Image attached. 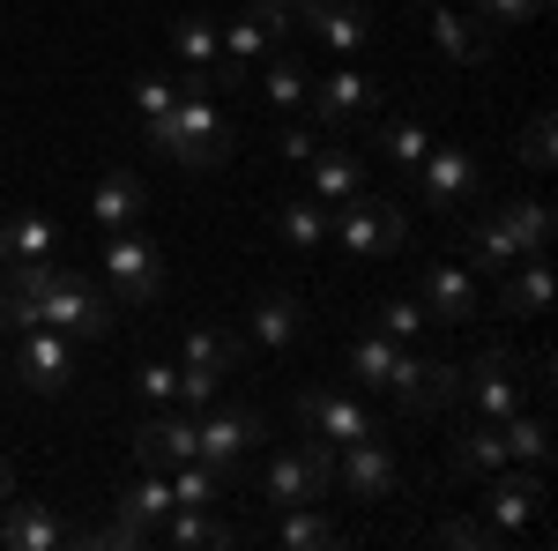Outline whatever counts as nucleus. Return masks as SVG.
I'll return each mask as SVG.
<instances>
[{
  "mask_svg": "<svg viewBox=\"0 0 558 551\" xmlns=\"http://www.w3.org/2000/svg\"><path fill=\"white\" fill-rule=\"evenodd\" d=\"M328 231H336V247L350 261H387L410 247V216L395 209V202H380V194H365V187L328 209Z\"/></svg>",
  "mask_w": 558,
  "mask_h": 551,
  "instance_id": "f257e3e1",
  "label": "nucleus"
},
{
  "mask_svg": "<svg viewBox=\"0 0 558 551\" xmlns=\"http://www.w3.org/2000/svg\"><path fill=\"white\" fill-rule=\"evenodd\" d=\"M149 142H157L172 165L209 171V165H223V157H231V120L216 112L209 97H179L172 120H157V128H149Z\"/></svg>",
  "mask_w": 558,
  "mask_h": 551,
  "instance_id": "f03ea898",
  "label": "nucleus"
},
{
  "mask_svg": "<svg viewBox=\"0 0 558 551\" xmlns=\"http://www.w3.org/2000/svg\"><path fill=\"white\" fill-rule=\"evenodd\" d=\"M112 321H120V306L97 291L89 276H75V268H60V276L38 291V328H60L68 343H105Z\"/></svg>",
  "mask_w": 558,
  "mask_h": 551,
  "instance_id": "7ed1b4c3",
  "label": "nucleus"
},
{
  "mask_svg": "<svg viewBox=\"0 0 558 551\" xmlns=\"http://www.w3.org/2000/svg\"><path fill=\"white\" fill-rule=\"evenodd\" d=\"M260 492H268L276 507H320V500L336 492V447H328V440L283 447L276 463L260 469Z\"/></svg>",
  "mask_w": 558,
  "mask_h": 551,
  "instance_id": "20e7f679",
  "label": "nucleus"
},
{
  "mask_svg": "<svg viewBox=\"0 0 558 551\" xmlns=\"http://www.w3.org/2000/svg\"><path fill=\"white\" fill-rule=\"evenodd\" d=\"M291 31H299V15H291V8H268V0L239 8V15L223 23V68H216V83H246V68L268 60V52H283Z\"/></svg>",
  "mask_w": 558,
  "mask_h": 551,
  "instance_id": "39448f33",
  "label": "nucleus"
},
{
  "mask_svg": "<svg viewBox=\"0 0 558 551\" xmlns=\"http://www.w3.org/2000/svg\"><path fill=\"white\" fill-rule=\"evenodd\" d=\"M97 268L112 284V306H149V298L165 291V261H157V239H142V224L134 231H112Z\"/></svg>",
  "mask_w": 558,
  "mask_h": 551,
  "instance_id": "423d86ee",
  "label": "nucleus"
},
{
  "mask_svg": "<svg viewBox=\"0 0 558 551\" xmlns=\"http://www.w3.org/2000/svg\"><path fill=\"white\" fill-rule=\"evenodd\" d=\"M380 395H395L410 418H432V410H447V403H462V366H447V358H410V350H395V373H387Z\"/></svg>",
  "mask_w": 558,
  "mask_h": 551,
  "instance_id": "0eeeda50",
  "label": "nucleus"
},
{
  "mask_svg": "<svg viewBox=\"0 0 558 551\" xmlns=\"http://www.w3.org/2000/svg\"><path fill=\"white\" fill-rule=\"evenodd\" d=\"M299 432L305 440H328V447H350V440H380V418L343 395V387H305L299 395Z\"/></svg>",
  "mask_w": 558,
  "mask_h": 551,
  "instance_id": "6e6552de",
  "label": "nucleus"
},
{
  "mask_svg": "<svg viewBox=\"0 0 558 551\" xmlns=\"http://www.w3.org/2000/svg\"><path fill=\"white\" fill-rule=\"evenodd\" d=\"M260 440H268V418L246 410V403H231V410H216V403H209V418L194 424V455H202L216 477H223V469H239Z\"/></svg>",
  "mask_w": 558,
  "mask_h": 551,
  "instance_id": "1a4fd4ad",
  "label": "nucleus"
},
{
  "mask_svg": "<svg viewBox=\"0 0 558 551\" xmlns=\"http://www.w3.org/2000/svg\"><path fill=\"white\" fill-rule=\"evenodd\" d=\"M410 171H417V202H425V209H462V202L484 194L476 157H470V149H454V142H447V149H425Z\"/></svg>",
  "mask_w": 558,
  "mask_h": 551,
  "instance_id": "9d476101",
  "label": "nucleus"
},
{
  "mask_svg": "<svg viewBox=\"0 0 558 551\" xmlns=\"http://www.w3.org/2000/svg\"><path fill=\"white\" fill-rule=\"evenodd\" d=\"M15 381L31 387V395H60V387L75 381V343L60 336V328H23V343H15Z\"/></svg>",
  "mask_w": 558,
  "mask_h": 551,
  "instance_id": "9b49d317",
  "label": "nucleus"
},
{
  "mask_svg": "<svg viewBox=\"0 0 558 551\" xmlns=\"http://www.w3.org/2000/svg\"><path fill=\"white\" fill-rule=\"evenodd\" d=\"M425 321H447V328H462V321H476L484 313V291H476V268L470 261H432L425 268Z\"/></svg>",
  "mask_w": 558,
  "mask_h": 551,
  "instance_id": "f8f14e48",
  "label": "nucleus"
},
{
  "mask_svg": "<svg viewBox=\"0 0 558 551\" xmlns=\"http://www.w3.org/2000/svg\"><path fill=\"white\" fill-rule=\"evenodd\" d=\"M336 477H343L350 500H395V492H402V463H395L387 432L380 440H350L343 463H336Z\"/></svg>",
  "mask_w": 558,
  "mask_h": 551,
  "instance_id": "ddd939ff",
  "label": "nucleus"
},
{
  "mask_svg": "<svg viewBox=\"0 0 558 551\" xmlns=\"http://www.w3.org/2000/svg\"><path fill=\"white\" fill-rule=\"evenodd\" d=\"M305 105H313L328 128H365V120L380 112V83H373V75H357V68H336L328 83L305 89Z\"/></svg>",
  "mask_w": 558,
  "mask_h": 551,
  "instance_id": "4468645a",
  "label": "nucleus"
},
{
  "mask_svg": "<svg viewBox=\"0 0 558 551\" xmlns=\"http://www.w3.org/2000/svg\"><path fill=\"white\" fill-rule=\"evenodd\" d=\"M521 387H529V381H521V366L507 358V350H484L470 373H462V395L476 403V418H492V424L521 410Z\"/></svg>",
  "mask_w": 558,
  "mask_h": 551,
  "instance_id": "2eb2a0df",
  "label": "nucleus"
},
{
  "mask_svg": "<svg viewBox=\"0 0 558 551\" xmlns=\"http://www.w3.org/2000/svg\"><path fill=\"white\" fill-rule=\"evenodd\" d=\"M425 8H432V38H439V52H447V60H462V68H484V60L499 52V31H492L484 15L454 8V0H425Z\"/></svg>",
  "mask_w": 558,
  "mask_h": 551,
  "instance_id": "dca6fc26",
  "label": "nucleus"
},
{
  "mask_svg": "<svg viewBox=\"0 0 558 551\" xmlns=\"http://www.w3.org/2000/svg\"><path fill=\"white\" fill-rule=\"evenodd\" d=\"M507 321H544L551 313V261L544 254H521L514 268H499V298H492Z\"/></svg>",
  "mask_w": 558,
  "mask_h": 551,
  "instance_id": "f3484780",
  "label": "nucleus"
},
{
  "mask_svg": "<svg viewBox=\"0 0 558 551\" xmlns=\"http://www.w3.org/2000/svg\"><path fill=\"white\" fill-rule=\"evenodd\" d=\"M89 216H97V231H134V224L149 216V187H142L134 171H105V179L89 187Z\"/></svg>",
  "mask_w": 558,
  "mask_h": 551,
  "instance_id": "a211bd4d",
  "label": "nucleus"
},
{
  "mask_svg": "<svg viewBox=\"0 0 558 551\" xmlns=\"http://www.w3.org/2000/svg\"><path fill=\"white\" fill-rule=\"evenodd\" d=\"M299 15L313 23V38L328 45V52H357V45L373 38V15H365V0H305Z\"/></svg>",
  "mask_w": 558,
  "mask_h": 551,
  "instance_id": "6ab92c4d",
  "label": "nucleus"
},
{
  "mask_svg": "<svg viewBox=\"0 0 558 551\" xmlns=\"http://www.w3.org/2000/svg\"><path fill=\"white\" fill-rule=\"evenodd\" d=\"M8 507V500H0ZM0 544H15V551H60L68 544V522L45 507V500H15V507L0 514Z\"/></svg>",
  "mask_w": 558,
  "mask_h": 551,
  "instance_id": "aec40b11",
  "label": "nucleus"
},
{
  "mask_svg": "<svg viewBox=\"0 0 558 551\" xmlns=\"http://www.w3.org/2000/svg\"><path fill=\"white\" fill-rule=\"evenodd\" d=\"M492 469H507V455H499V424H492V418L462 424V432L447 440V477L476 484V477H492Z\"/></svg>",
  "mask_w": 558,
  "mask_h": 551,
  "instance_id": "412c9836",
  "label": "nucleus"
},
{
  "mask_svg": "<svg viewBox=\"0 0 558 551\" xmlns=\"http://www.w3.org/2000/svg\"><path fill=\"white\" fill-rule=\"evenodd\" d=\"M492 477H499V469H492ZM536 514H544V477H536V469H521V477H499V484H492V529H499V537L529 529Z\"/></svg>",
  "mask_w": 558,
  "mask_h": 551,
  "instance_id": "4be33fe9",
  "label": "nucleus"
},
{
  "mask_svg": "<svg viewBox=\"0 0 558 551\" xmlns=\"http://www.w3.org/2000/svg\"><path fill=\"white\" fill-rule=\"evenodd\" d=\"M276 231H283V247L291 254H313L320 239H328V202L305 187V194H276Z\"/></svg>",
  "mask_w": 558,
  "mask_h": 551,
  "instance_id": "5701e85b",
  "label": "nucleus"
},
{
  "mask_svg": "<svg viewBox=\"0 0 558 551\" xmlns=\"http://www.w3.org/2000/svg\"><path fill=\"white\" fill-rule=\"evenodd\" d=\"M134 455H142V469H172L194 455V418H172V410H157V418L134 432Z\"/></svg>",
  "mask_w": 558,
  "mask_h": 551,
  "instance_id": "b1692460",
  "label": "nucleus"
},
{
  "mask_svg": "<svg viewBox=\"0 0 558 551\" xmlns=\"http://www.w3.org/2000/svg\"><path fill=\"white\" fill-rule=\"evenodd\" d=\"M492 224L514 239V254H551V209L544 202H499Z\"/></svg>",
  "mask_w": 558,
  "mask_h": 551,
  "instance_id": "393cba45",
  "label": "nucleus"
},
{
  "mask_svg": "<svg viewBox=\"0 0 558 551\" xmlns=\"http://www.w3.org/2000/svg\"><path fill=\"white\" fill-rule=\"evenodd\" d=\"M186 373L231 381V373H239V336H231V328H186Z\"/></svg>",
  "mask_w": 558,
  "mask_h": 551,
  "instance_id": "a878e982",
  "label": "nucleus"
},
{
  "mask_svg": "<svg viewBox=\"0 0 558 551\" xmlns=\"http://www.w3.org/2000/svg\"><path fill=\"white\" fill-rule=\"evenodd\" d=\"M499 455H507V463H521V469H544L551 463V424L544 418H499Z\"/></svg>",
  "mask_w": 558,
  "mask_h": 551,
  "instance_id": "bb28decb",
  "label": "nucleus"
},
{
  "mask_svg": "<svg viewBox=\"0 0 558 551\" xmlns=\"http://www.w3.org/2000/svg\"><path fill=\"white\" fill-rule=\"evenodd\" d=\"M357 187H365V165H357L350 149H313V194H320L328 209H336V202H350Z\"/></svg>",
  "mask_w": 558,
  "mask_h": 551,
  "instance_id": "cd10ccee",
  "label": "nucleus"
},
{
  "mask_svg": "<svg viewBox=\"0 0 558 551\" xmlns=\"http://www.w3.org/2000/svg\"><path fill=\"white\" fill-rule=\"evenodd\" d=\"M157 537H165V544H239V529L216 522L209 507H172L165 522H157Z\"/></svg>",
  "mask_w": 558,
  "mask_h": 551,
  "instance_id": "c85d7f7f",
  "label": "nucleus"
},
{
  "mask_svg": "<svg viewBox=\"0 0 558 551\" xmlns=\"http://www.w3.org/2000/svg\"><path fill=\"white\" fill-rule=\"evenodd\" d=\"M172 45H179L186 68H223V23H216V15H179Z\"/></svg>",
  "mask_w": 558,
  "mask_h": 551,
  "instance_id": "c756f323",
  "label": "nucleus"
},
{
  "mask_svg": "<svg viewBox=\"0 0 558 551\" xmlns=\"http://www.w3.org/2000/svg\"><path fill=\"white\" fill-rule=\"evenodd\" d=\"M276 544L283 551H328L336 544V522L313 507H276Z\"/></svg>",
  "mask_w": 558,
  "mask_h": 551,
  "instance_id": "7c9ffc66",
  "label": "nucleus"
},
{
  "mask_svg": "<svg viewBox=\"0 0 558 551\" xmlns=\"http://www.w3.org/2000/svg\"><path fill=\"white\" fill-rule=\"evenodd\" d=\"M299 328H305L299 298H260V306H254V343H268V350H291Z\"/></svg>",
  "mask_w": 558,
  "mask_h": 551,
  "instance_id": "2f4dec72",
  "label": "nucleus"
},
{
  "mask_svg": "<svg viewBox=\"0 0 558 551\" xmlns=\"http://www.w3.org/2000/svg\"><path fill=\"white\" fill-rule=\"evenodd\" d=\"M462 254H470V268H484V276H499V268H514V261H521V254H514V239H507L492 216H476V224H470Z\"/></svg>",
  "mask_w": 558,
  "mask_h": 551,
  "instance_id": "473e14b6",
  "label": "nucleus"
},
{
  "mask_svg": "<svg viewBox=\"0 0 558 551\" xmlns=\"http://www.w3.org/2000/svg\"><path fill=\"white\" fill-rule=\"evenodd\" d=\"M395 350H402V343H387L380 328H373V336H357V350H350V381L380 395V387H387V373H395Z\"/></svg>",
  "mask_w": 558,
  "mask_h": 551,
  "instance_id": "72a5a7b5",
  "label": "nucleus"
},
{
  "mask_svg": "<svg viewBox=\"0 0 558 551\" xmlns=\"http://www.w3.org/2000/svg\"><path fill=\"white\" fill-rule=\"evenodd\" d=\"M112 507H128L134 522H149V529H157V522H165V514L179 507V500H172V477H165V469H149V477H142L134 492H120Z\"/></svg>",
  "mask_w": 558,
  "mask_h": 551,
  "instance_id": "f704fd0d",
  "label": "nucleus"
},
{
  "mask_svg": "<svg viewBox=\"0 0 558 551\" xmlns=\"http://www.w3.org/2000/svg\"><path fill=\"white\" fill-rule=\"evenodd\" d=\"M260 89H268V105H276V112H299L305 89H313V75H305L299 60H283V52H276V60H268V75H260Z\"/></svg>",
  "mask_w": 558,
  "mask_h": 551,
  "instance_id": "c9c22d12",
  "label": "nucleus"
},
{
  "mask_svg": "<svg viewBox=\"0 0 558 551\" xmlns=\"http://www.w3.org/2000/svg\"><path fill=\"white\" fill-rule=\"evenodd\" d=\"M8 239H15V261H45V254H60V231H52V216H38V209L8 216Z\"/></svg>",
  "mask_w": 558,
  "mask_h": 551,
  "instance_id": "e433bc0d",
  "label": "nucleus"
},
{
  "mask_svg": "<svg viewBox=\"0 0 558 551\" xmlns=\"http://www.w3.org/2000/svg\"><path fill=\"white\" fill-rule=\"evenodd\" d=\"M373 328H380L387 343H410L417 328H425V306H417V298H387L380 313H373Z\"/></svg>",
  "mask_w": 558,
  "mask_h": 551,
  "instance_id": "4c0bfd02",
  "label": "nucleus"
},
{
  "mask_svg": "<svg viewBox=\"0 0 558 551\" xmlns=\"http://www.w3.org/2000/svg\"><path fill=\"white\" fill-rule=\"evenodd\" d=\"M134 105H142V128H157V120H172L179 83L172 75H142V83H134Z\"/></svg>",
  "mask_w": 558,
  "mask_h": 551,
  "instance_id": "58836bf2",
  "label": "nucleus"
},
{
  "mask_svg": "<svg viewBox=\"0 0 558 551\" xmlns=\"http://www.w3.org/2000/svg\"><path fill=\"white\" fill-rule=\"evenodd\" d=\"M432 537H439L447 551H484V544H499V529H492V522H470V514H447Z\"/></svg>",
  "mask_w": 558,
  "mask_h": 551,
  "instance_id": "ea45409f",
  "label": "nucleus"
},
{
  "mask_svg": "<svg viewBox=\"0 0 558 551\" xmlns=\"http://www.w3.org/2000/svg\"><path fill=\"white\" fill-rule=\"evenodd\" d=\"M380 149H387V157H395V165H417V157H425V149H432L425 120H395V128L380 134Z\"/></svg>",
  "mask_w": 558,
  "mask_h": 551,
  "instance_id": "a19ab883",
  "label": "nucleus"
},
{
  "mask_svg": "<svg viewBox=\"0 0 558 551\" xmlns=\"http://www.w3.org/2000/svg\"><path fill=\"white\" fill-rule=\"evenodd\" d=\"M544 8H551V0H476V15H484L492 31H499V23H536Z\"/></svg>",
  "mask_w": 558,
  "mask_h": 551,
  "instance_id": "79ce46f5",
  "label": "nucleus"
},
{
  "mask_svg": "<svg viewBox=\"0 0 558 551\" xmlns=\"http://www.w3.org/2000/svg\"><path fill=\"white\" fill-rule=\"evenodd\" d=\"M521 165L529 171H551V112H536L529 134H521Z\"/></svg>",
  "mask_w": 558,
  "mask_h": 551,
  "instance_id": "37998d69",
  "label": "nucleus"
},
{
  "mask_svg": "<svg viewBox=\"0 0 558 551\" xmlns=\"http://www.w3.org/2000/svg\"><path fill=\"white\" fill-rule=\"evenodd\" d=\"M134 387H142V395H149L157 410H165V403L179 395V366H142V381H134Z\"/></svg>",
  "mask_w": 558,
  "mask_h": 551,
  "instance_id": "c03bdc74",
  "label": "nucleus"
},
{
  "mask_svg": "<svg viewBox=\"0 0 558 551\" xmlns=\"http://www.w3.org/2000/svg\"><path fill=\"white\" fill-rule=\"evenodd\" d=\"M276 149H283L291 165H313V149H320V134H313V128H291L283 142H276Z\"/></svg>",
  "mask_w": 558,
  "mask_h": 551,
  "instance_id": "a18cd8bd",
  "label": "nucleus"
},
{
  "mask_svg": "<svg viewBox=\"0 0 558 551\" xmlns=\"http://www.w3.org/2000/svg\"><path fill=\"white\" fill-rule=\"evenodd\" d=\"M15 261V239H8V216H0V268Z\"/></svg>",
  "mask_w": 558,
  "mask_h": 551,
  "instance_id": "49530a36",
  "label": "nucleus"
},
{
  "mask_svg": "<svg viewBox=\"0 0 558 551\" xmlns=\"http://www.w3.org/2000/svg\"><path fill=\"white\" fill-rule=\"evenodd\" d=\"M8 492H15V469H8V455H0V500H8Z\"/></svg>",
  "mask_w": 558,
  "mask_h": 551,
  "instance_id": "de8ad7c7",
  "label": "nucleus"
},
{
  "mask_svg": "<svg viewBox=\"0 0 558 551\" xmlns=\"http://www.w3.org/2000/svg\"><path fill=\"white\" fill-rule=\"evenodd\" d=\"M268 8H291V15H299V8H305V0H268Z\"/></svg>",
  "mask_w": 558,
  "mask_h": 551,
  "instance_id": "09e8293b",
  "label": "nucleus"
}]
</instances>
